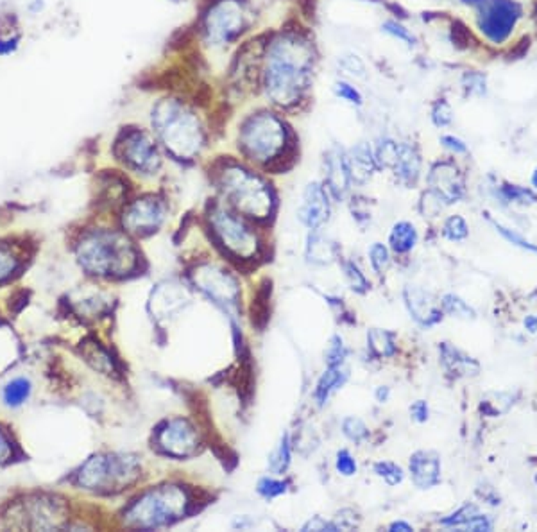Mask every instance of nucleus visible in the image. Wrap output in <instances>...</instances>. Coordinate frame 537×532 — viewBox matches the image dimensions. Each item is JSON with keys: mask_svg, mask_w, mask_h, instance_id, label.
Wrapping results in <instances>:
<instances>
[{"mask_svg": "<svg viewBox=\"0 0 537 532\" xmlns=\"http://www.w3.org/2000/svg\"><path fill=\"white\" fill-rule=\"evenodd\" d=\"M321 52L313 33L299 22H285L260 33L256 97L292 115L312 100Z\"/></svg>", "mask_w": 537, "mask_h": 532, "instance_id": "1", "label": "nucleus"}, {"mask_svg": "<svg viewBox=\"0 0 537 532\" xmlns=\"http://www.w3.org/2000/svg\"><path fill=\"white\" fill-rule=\"evenodd\" d=\"M151 130L160 148L174 160L188 163L208 148L210 131L197 103L167 94L154 100L149 113Z\"/></svg>", "mask_w": 537, "mask_h": 532, "instance_id": "2", "label": "nucleus"}, {"mask_svg": "<svg viewBox=\"0 0 537 532\" xmlns=\"http://www.w3.org/2000/svg\"><path fill=\"white\" fill-rule=\"evenodd\" d=\"M295 133L285 113L260 104L244 113L237 126V148L244 160L264 169H286L295 158Z\"/></svg>", "mask_w": 537, "mask_h": 532, "instance_id": "3", "label": "nucleus"}, {"mask_svg": "<svg viewBox=\"0 0 537 532\" xmlns=\"http://www.w3.org/2000/svg\"><path fill=\"white\" fill-rule=\"evenodd\" d=\"M255 29L251 0H201L195 35L206 52L224 54L235 51Z\"/></svg>", "mask_w": 537, "mask_h": 532, "instance_id": "4", "label": "nucleus"}, {"mask_svg": "<svg viewBox=\"0 0 537 532\" xmlns=\"http://www.w3.org/2000/svg\"><path fill=\"white\" fill-rule=\"evenodd\" d=\"M213 183L237 213L251 219H267L273 213L274 192L260 172L231 158L213 165Z\"/></svg>", "mask_w": 537, "mask_h": 532, "instance_id": "5", "label": "nucleus"}, {"mask_svg": "<svg viewBox=\"0 0 537 532\" xmlns=\"http://www.w3.org/2000/svg\"><path fill=\"white\" fill-rule=\"evenodd\" d=\"M78 258L88 273L99 276H124L136 267V251L129 240L122 233L104 229L82 238Z\"/></svg>", "mask_w": 537, "mask_h": 532, "instance_id": "6", "label": "nucleus"}, {"mask_svg": "<svg viewBox=\"0 0 537 532\" xmlns=\"http://www.w3.org/2000/svg\"><path fill=\"white\" fill-rule=\"evenodd\" d=\"M190 497L179 486H161L140 497L126 513L131 527L156 529L181 520L188 513Z\"/></svg>", "mask_w": 537, "mask_h": 532, "instance_id": "7", "label": "nucleus"}, {"mask_svg": "<svg viewBox=\"0 0 537 532\" xmlns=\"http://www.w3.org/2000/svg\"><path fill=\"white\" fill-rule=\"evenodd\" d=\"M138 475L140 463L134 455H93L78 473V482L93 491H118L136 481Z\"/></svg>", "mask_w": 537, "mask_h": 532, "instance_id": "8", "label": "nucleus"}, {"mask_svg": "<svg viewBox=\"0 0 537 532\" xmlns=\"http://www.w3.org/2000/svg\"><path fill=\"white\" fill-rule=\"evenodd\" d=\"M460 4L473 9L477 29L491 45L505 44L523 15L516 0H460Z\"/></svg>", "mask_w": 537, "mask_h": 532, "instance_id": "9", "label": "nucleus"}, {"mask_svg": "<svg viewBox=\"0 0 537 532\" xmlns=\"http://www.w3.org/2000/svg\"><path fill=\"white\" fill-rule=\"evenodd\" d=\"M113 152L117 160L143 176H154L163 163L158 140L149 131L136 126H127L118 133Z\"/></svg>", "mask_w": 537, "mask_h": 532, "instance_id": "10", "label": "nucleus"}, {"mask_svg": "<svg viewBox=\"0 0 537 532\" xmlns=\"http://www.w3.org/2000/svg\"><path fill=\"white\" fill-rule=\"evenodd\" d=\"M208 219L217 242L221 244L226 251L244 260L253 258L256 255L258 240H256L255 233L231 212L230 208L213 204L210 208Z\"/></svg>", "mask_w": 537, "mask_h": 532, "instance_id": "11", "label": "nucleus"}, {"mask_svg": "<svg viewBox=\"0 0 537 532\" xmlns=\"http://www.w3.org/2000/svg\"><path fill=\"white\" fill-rule=\"evenodd\" d=\"M192 280L201 292L208 296L213 303L233 314L239 308L240 287L228 271L212 264L197 265L192 273Z\"/></svg>", "mask_w": 537, "mask_h": 532, "instance_id": "12", "label": "nucleus"}, {"mask_svg": "<svg viewBox=\"0 0 537 532\" xmlns=\"http://www.w3.org/2000/svg\"><path fill=\"white\" fill-rule=\"evenodd\" d=\"M167 213V204L158 195H143L133 201L124 212V226L138 235L151 233L161 226Z\"/></svg>", "mask_w": 537, "mask_h": 532, "instance_id": "13", "label": "nucleus"}, {"mask_svg": "<svg viewBox=\"0 0 537 532\" xmlns=\"http://www.w3.org/2000/svg\"><path fill=\"white\" fill-rule=\"evenodd\" d=\"M156 443L165 454L172 457H188L199 448V437L190 425V421L176 418L170 420L158 430Z\"/></svg>", "mask_w": 537, "mask_h": 532, "instance_id": "14", "label": "nucleus"}, {"mask_svg": "<svg viewBox=\"0 0 537 532\" xmlns=\"http://www.w3.org/2000/svg\"><path fill=\"white\" fill-rule=\"evenodd\" d=\"M430 190L444 201V204H453L464 195V176L460 172L459 165L451 160H441L430 167L428 177Z\"/></svg>", "mask_w": 537, "mask_h": 532, "instance_id": "15", "label": "nucleus"}, {"mask_svg": "<svg viewBox=\"0 0 537 532\" xmlns=\"http://www.w3.org/2000/svg\"><path fill=\"white\" fill-rule=\"evenodd\" d=\"M351 174L346 160V149L331 145L325 152V181L328 194L337 201H343L351 190Z\"/></svg>", "mask_w": 537, "mask_h": 532, "instance_id": "16", "label": "nucleus"}, {"mask_svg": "<svg viewBox=\"0 0 537 532\" xmlns=\"http://www.w3.org/2000/svg\"><path fill=\"white\" fill-rule=\"evenodd\" d=\"M329 197L326 186L319 181H310L303 190V203L298 215L307 228L319 229L329 219Z\"/></svg>", "mask_w": 537, "mask_h": 532, "instance_id": "17", "label": "nucleus"}, {"mask_svg": "<svg viewBox=\"0 0 537 532\" xmlns=\"http://www.w3.org/2000/svg\"><path fill=\"white\" fill-rule=\"evenodd\" d=\"M20 516H24V520L17 527H29V529H56L60 527L61 522H63V515H61V509L51 500H44V498H38V500H33V502H26L24 507V513Z\"/></svg>", "mask_w": 537, "mask_h": 532, "instance_id": "18", "label": "nucleus"}, {"mask_svg": "<svg viewBox=\"0 0 537 532\" xmlns=\"http://www.w3.org/2000/svg\"><path fill=\"white\" fill-rule=\"evenodd\" d=\"M405 303H407L412 317L419 325L432 326L441 321L442 314L435 298L419 287H407L405 289Z\"/></svg>", "mask_w": 537, "mask_h": 532, "instance_id": "19", "label": "nucleus"}, {"mask_svg": "<svg viewBox=\"0 0 537 532\" xmlns=\"http://www.w3.org/2000/svg\"><path fill=\"white\" fill-rule=\"evenodd\" d=\"M190 296H188L187 289L181 287L179 283H163L156 289V292L152 294L151 308L156 314V317H169L176 312L181 310L185 305H188Z\"/></svg>", "mask_w": 537, "mask_h": 532, "instance_id": "20", "label": "nucleus"}, {"mask_svg": "<svg viewBox=\"0 0 537 532\" xmlns=\"http://www.w3.org/2000/svg\"><path fill=\"white\" fill-rule=\"evenodd\" d=\"M347 167H349V174L353 183L364 185L373 177L374 170H378L376 161H374L373 143L369 142H358L353 148L346 151Z\"/></svg>", "mask_w": 537, "mask_h": 532, "instance_id": "21", "label": "nucleus"}, {"mask_svg": "<svg viewBox=\"0 0 537 532\" xmlns=\"http://www.w3.org/2000/svg\"><path fill=\"white\" fill-rule=\"evenodd\" d=\"M412 481L417 488L428 489L441 481V461L435 452H416L410 457Z\"/></svg>", "mask_w": 537, "mask_h": 532, "instance_id": "22", "label": "nucleus"}, {"mask_svg": "<svg viewBox=\"0 0 537 532\" xmlns=\"http://www.w3.org/2000/svg\"><path fill=\"white\" fill-rule=\"evenodd\" d=\"M421 154L414 143L398 142V158L392 167L396 179L407 186H414L421 176Z\"/></svg>", "mask_w": 537, "mask_h": 532, "instance_id": "23", "label": "nucleus"}, {"mask_svg": "<svg viewBox=\"0 0 537 532\" xmlns=\"http://www.w3.org/2000/svg\"><path fill=\"white\" fill-rule=\"evenodd\" d=\"M441 362L444 369L450 375H455V377H469V375H477L480 371L478 362H475L471 357L464 355L462 351H459L448 342L441 344Z\"/></svg>", "mask_w": 537, "mask_h": 532, "instance_id": "24", "label": "nucleus"}, {"mask_svg": "<svg viewBox=\"0 0 537 532\" xmlns=\"http://www.w3.org/2000/svg\"><path fill=\"white\" fill-rule=\"evenodd\" d=\"M307 258L319 265L331 264L337 258V246H335L334 240H329L321 231L312 229V233L308 235Z\"/></svg>", "mask_w": 537, "mask_h": 532, "instance_id": "25", "label": "nucleus"}, {"mask_svg": "<svg viewBox=\"0 0 537 532\" xmlns=\"http://www.w3.org/2000/svg\"><path fill=\"white\" fill-rule=\"evenodd\" d=\"M331 96H334L338 103L346 104V106H349V108L353 109L364 108L365 104L364 91L360 90L358 85L347 78H340V76L331 82Z\"/></svg>", "mask_w": 537, "mask_h": 532, "instance_id": "26", "label": "nucleus"}, {"mask_svg": "<svg viewBox=\"0 0 537 532\" xmlns=\"http://www.w3.org/2000/svg\"><path fill=\"white\" fill-rule=\"evenodd\" d=\"M346 378H347V369L343 368V364H340V366H331V368H328V371H326L325 375L319 378V382H317L316 393H313L317 403H319V405H325L326 400L329 398V394L334 393V391H337L338 387L346 382Z\"/></svg>", "mask_w": 537, "mask_h": 532, "instance_id": "27", "label": "nucleus"}, {"mask_svg": "<svg viewBox=\"0 0 537 532\" xmlns=\"http://www.w3.org/2000/svg\"><path fill=\"white\" fill-rule=\"evenodd\" d=\"M380 30H381V35H385L389 36V38L396 39L398 44H401L403 47H407V48H416L417 47V36L412 33V29H408V26H405V22H403L401 18L398 17H390V18H385L383 22H381L380 26Z\"/></svg>", "mask_w": 537, "mask_h": 532, "instance_id": "28", "label": "nucleus"}, {"mask_svg": "<svg viewBox=\"0 0 537 532\" xmlns=\"http://www.w3.org/2000/svg\"><path fill=\"white\" fill-rule=\"evenodd\" d=\"M337 69L338 74H343L340 78H347L351 81L355 79H365L367 76V65H365L364 57L356 54V52H344L337 57Z\"/></svg>", "mask_w": 537, "mask_h": 532, "instance_id": "29", "label": "nucleus"}, {"mask_svg": "<svg viewBox=\"0 0 537 532\" xmlns=\"http://www.w3.org/2000/svg\"><path fill=\"white\" fill-rule=\"evenodd\" d=\"M373 152L378 170H392L398 158V142L390 136H381L373 143Z\"/></svg>", "mask_w": 537, "mask_h": 532, "instance_id": "30", "label": "nucleus"}, {"mask_svg": "<svg viewBox=\"0 0 537 532\" xmlns=\"http://www.w3.org/2000/svg\"><path fill=\"white\" fill-rule=\"evenodd\" d=\"M417 242V231L410 222H398L390 233V247L396 253H407Z\"/></svg>", "mask_w": 537, "mask_h": 532, "instance_id": "31", "label": "nucleus"}, {"mask_svg": "<svg viewBox=\"0 0 537 532\" xmlns=\"http://www.w3.org/2000/svg\"><path fill=\"white\" fill-rule=\"evenodd\" d=\"M367 344L376 357H392L396 353L394 337H392V333L385 332V330H369Z\"/></svg>", "mask_w": 537, "mask_h": 532, "instance_id": "32", "label": "nucleus"}, {"mask_svg": "<svg viewBox=\"0 0 537 532\" xmlns=\"http://www.w3.org/2000/svg\"><path fill=\"white\" fill-rule=\"evenodd\" d=\"M460 88L466 97H484L487 94V76L480 70H466L460 78Z\"/></svg>", "mask_w": 537, "mask_h": 532, "instance_id": "33", "label": "nucleus"}, {"mask_svg": "<svg viewBox=\"0 0 537 532\" xmlns=\"http://www.w3.org/2000/svg\"><path fill=\"white\" fill-rule=\"evenodd\" d=\"M455 113H453V106L446 97H437L430 104V121L435 127L442 130V127H450L453 124Z\"/></svg>", "mask_w": 537, "mask_h": 532, "instance_id": "34", "label": "nucleus"}, {"mask_svg": "<svg viewBox=\"0 0 537 532\" xmlns=\"http://www.w3.org/2000/svg\"><path fill=\"white\" fill-rule=\"evenodd\" d=\"M289 464H291V439H289V434H283L280 445L268 457V470L282 475L283 472H286Z\"/></svg>", "mask_w": 537, "mask_h": 532, "instance_id": "35", "label": "nucleus"}, {"mask_svg": "<svg viewBox=\"0 0 537 532\" xmlns=\"http://www.w3.org/2000/svg\"><path fill=\"white\" fill-rule=\"evenodd\" d=\"M441 305L442 308H444V312L450 314V316L459 317V319H475V310H473L466 301H462L459 296L446 294L442 298Z\"/></svg>", "mask_w": 537, "mask_h": 532, "instance_id": "36", "label": "nucleus"}, {"mask_svg": "<svg viewBox=\"0 0 537 532\" xmlns=\"http://www.w3.org/2000/svg\"><path fill=\"white\" fill-rule=\"evenodd\" d=\"M502 195L505 197V201H514V203H536L537 195L534 194L529 188H523V186L516 185H505L502 188Z\"/></svg>", "mask_w": 537, "mask_h": 532, "instance_id": "37", "label": "nucleus"}, {"mask_svg": "<svg viewBox=\"0 0 537 532\" xmlns=\"http://www.w3.org/2000/svg\"><path fill=\"white\" fill-rule=\"evenodd\" d=\"M343 430L344 434H346V437H349L351 441L355 443H362L364 439H367L369 436V430L364 425V421L358 420V418H353V416L344 420Z\"/></svg>", "mask_w": 537, "mask_h": 532, "instance_id": "38", "label": "nucleus"}, {"mask_svg": "<svg viewBox=\"0 0 537 532\" xmlns=\"http://www.w3.org/2000/svg\"><path fill=\"white\" fill-rule=\"evenodd\" d=\"M346 355H347V350L346 346H344L343 339L338 337V335L331 337L328 350H326L325 353L328 368H331V366H340V364L344 362V359H346Z\"/></svg>", "mask_w": 537, "mask_h": 532, "instance_id": "39", "label": "nucleus"}, {"mask_svg": "<svg viewBox=\"0 0 537 532\" xmlns=\"http://www.w3.org/2000/svg\"><path fill=\"white\" fill-rule=\"evenodd\" d=\"M27 394H29V382L15 380L6 387L4 400L9 405H18L27 398Z\"/></svg>", "mask_w": 537, "mask_h": 532, "instance_id": "40", "label": "nucleus"}, {"mask_svg": "<svg viewBox=\"0 0 537 532\" xmlns=\"http://www.w3.org/2000/svg\"><path fill=\"white\" fill-rule=\"evenodd\" d=\"M344 273H346L347 283L355 292H365L369 289V281L365 280V276L360 273V269L356 267L353 262H344L343 264Z\"/></svg>", "mask_w": 537, "mask_h": 532, "instance_id": "41", "label": "nucleus"}, {"mask_svg": "<svg viewBox=\"0 0 537 532\" xmlns=\"http://www.w3.org/2000/svg\"><path fill=\"white\" fill-rule=\"evenodd\" d=\"M286 488H289V482L276 481V479H268V477L260 479V481H258V486H256L258 493H260L262 497H265V498L280 497V495L285 493Z\"/></svg>", "mask_w": 537, "mask_h": 532, "instance_id": "42", "label": "nucleus"}, {"mask_svg": "<svg viewBox=\"0 0 537 532\" xmlns=\"http://www.w3.org/2000/svg\"><path fill=\"white\" fill-rule=\"evenodd\" d=\"M444 237L450 240H462L468 237V224L460 215H451L444 224Z\"/></svg>", "mask_w": 537, "mask_h": 532, "instance_id": "43", "label": "nucleus"}, {"mask_svg": "<svg viewBox=\"0 0 537 532\" xmlns=\"http://www.w3.org/2000/svg\"><path fill=\"white\" fill-rule=\"evenodd\" d=\"M477 515H478V507L473 506V504H468V506L460 507L455 515H451L450 518L442 520L441 524L448 525V527H464L473 516H477Z\"/></svg>", "mask_w": 537, "mask_h": 532, "instance_id": "44", "label": "nucleus"}, {"mask_svg": "<svg viewBox=\"0 0 537 532\" xmlns=\"http://www.w3.org/2000/svg\"><path fill=\"white\" fill-rule=\"evenodd\" d=\"M369 255H371V264H373L374 271H376L378 274L385 273L390 264V256L389 251H387V247L383 246V244H373Z\"/></svg>", "mask_w": 537, "mask_h": 532, "instance_id": "45", "label": "nucleus"}, {"mask_svg": "<svg viewBox=\"0 0 537 532\" xmlns=\"http://www.w3.org/2000/svg\"><path fill=\"white\" fill-rule=\"evenodd\" d=\"M374 472L378 473V477H381L383 481L389 486H396L403 481V472L401 468L396 466L394 463H378L374 466Z\"/></svg>", "mask_w": 537, "mask_h": 532, "instance_id": "46", "label": "nucleus"}, {"mask_svg": "<svg viewBox=\"0 0 537 532\" xmlns=\"http://www.w3.org/2000/svg\"><path fill=\"white\" fill-rule=\"evenodd\" d=\"M442 204H444V201L432 190H426L425 194H423V197H421V210H423L425 215H437V213L441 212Z\"/></svg>", "mask_w": 537, "mask_h": 532, "instance_id": "47", "label": "nucleus"}, {"mask_svg": "<svg viewBox=\"0 0 537 532\" xmlns=\"http://www.w3.org/2000/svg\"><path fill=\"white\" fill-rule=\"evenodd\" d=\"M15 355H17V351H15V344L11 335L0 332V368H6L8 364L13 362Z\"/></svg>", "mask_w": 537, "mask_h": 532, "instance_id": "48", "label": "nucleus"}, {"mask_svg": "<svg viewBox=\"0 0 537 532\" xmlns=\"http://www.w3.org/2000/svg\"><path fill=\"white\" fill-rule=\"evenodd\" d=\"M335 468H337L338 473L349 477L356 473V463L355 459L351 457V454L347 450H340L337 454V461H335Z\"/></svg>", "mask_w": 537, "mask_h": 532, "instance_id": "49", "label": "nucleus"}, {"mask_svg": "<svg viewBox=\"0 0 537 532\" xmlns=\"http://www.w3.org/2000/svg\"><path fill=\"white\" fill-rule=\"evenodd\" d=\"M439 142H441L442 148L450 151L451 154H466V152H468L466 142H464L462 139H459V136H455V134H442Z\"/></svg>", "mask_w": 537, "mask_h": 532, "instance_id": "50", "label": "nucleus"}, {"mask_svg": "<svg viewBox=\"0 0 537 532\" xmlns=\"http://www.w3.org/2000/svg\"><path fill=\"white\" fill-rule=\"evenodd\" d=\"M18 262L8 249H0V281L6 280L17 269Z\"/></svg>", "mask_w": 537, "mask_h": 532, "instance_id": "51", "label": "nucleus"}, {"mask_svg": "<svg viewBox=\"0 0 537 532\" xmlns=\"http://www.w3.org/2000/svg\"><path fill=\"white\" fill-rule=\"evenodd\" d=\"M303 531H338V527L335 525V522H326V520H322L321 516H316V518H312L308 524L303 525Z\"/></svg>", "mask_w": 537, "mask_h": 532, "instance_id": "52", "label": "nucleus"}, {"mask_svg": "<svg viewBox=\"0 0 537 532\" xmlns=\"http://www.w3.org/2000/svg\"><path fill=\"white\" fill-rule=\"evenodd\" d=\"M462 529H468V531H491V522L485 516L477 515L473 516Z\"/></svg>", "mask_w": 537, "mask_h": 532, "instance_id": "53", "label": "nucleus"}, {"mask_svg": "<svg viewBox=\"0 0 537 532\" xmlns=\"http://www.w3.org/2000/svg\"><path fill=\"white\" fill-rule=\"evenodd\" d=\"M410 414L414 416V420L423 423V421L428 420V407H426L425 402H416L414 405L410 407Z\"/></svg>", "mask_w": 537, "mask_h": 532, "instance_id": "54", "label": "nucleus"}, {"mask_svg": "<svg viewBox=\"0 0 537 532\" xmlns=\"http://www.w3.org/2000/svg\"><path fill=\"white\" fill-rule=\"evenodd\" d=\"M18 42H20L18 36H15V38H6V39L0 38V56H8V54L17 51Z\"/></svg>", "mask_w": 537, "mask_h": 532, "instance_id": "55", "label": "nucleus"}, {"mask_svg": "<svg viewBox=\"0 0 537 532\" xmlns=\"http://www.w3.org/2000/svg\"><path fill=\"white\" fill-rule=\"evenodd\" d=\"M11 455V446H9V441L6 439V436L0 432V463L6 461V459Z\"/></svg>", "mask_w": 537, "mask_h": 532, "instance_id": "56", "label": "nucleus"}, {"mask_svg": "<svg viewBox=\"0 0 537 532\" xmlns=\"http://www.w3.org/2000/svg\"><path fill=\"white\" fill-rule=\"evenodd\" d=\"M390 531H403V532H410L412 527L405 522H396V524L390 525Z\"/></svg>", "mask_w": 537, "mask_h": 532, "instance_id": "57", "label": "nucleus"}, {"mask_svg": "<svg viewBox=\"0 0 537 532\" xmlns=\"http://www.w3.org/2000/svg\"><path fill=\"white\" fill-rule=\"evenodd\" d=\"M525 325H527L530 332H537V317H527Z\"/></svg>", "mask_w": 537, "mask_h": 532, "instance_id": "58", "label": "nucleus"}, {"mask_svg": "<svg viewBox=\"0 0 537 532\" xmlns=\"http://www.w3.org/2000/svg\"><path fill=\"white\" fill-rule=\"evenodd\" d=\"M387 396H389V389H387V387H380L376 393V398L380 400V402H385Z\"/></svg>", "mask_w": 537, "mask_h": 532, "instance_id": "59", "label": "nucleus"}, {"mask_svg": "<svg viewBox=\"0 0 537 532\" xmlns=\"http://www.w3.org/2000/svg\"><path fill=\"white\" fill-rule=\"evenodd\" d=\"M167 2H170V4H174V6H181V4H185L187 0H167Z\"/></svg>", "mask_w": 537, "mask_h": 532, "instance_id": "60", "label": "nucleus"}, {"mask_svg": "<svg viewBox=\"0 0 537 532\" xmlns=\"http://www.w3.org/2000/svg\"><path fill=\"white\" fill-rule=\"evenodd\" d=\"M532 185L537 188V169H536V172H534V176H532Z\"/></svg>", "mask_w": 537, "mask_h": 532, "instance_id": "61", "label": "nucleus"}, {"mask_svg": "<svg viewBox=\"0 0 537 532\" xmlns=\"http://www.w3.org/2000/svg\"><path fill=\"white\" fill-rule=\"evenodd\" d=\"M362 2H371V4H380L383 0H362Z\"/></svg>", "mask_w": 537, "mask_h": 532, "instance_id": "62", "label": "nucleus"}]
</instances>
